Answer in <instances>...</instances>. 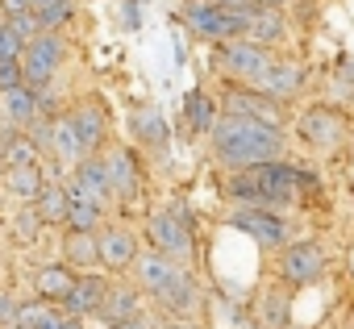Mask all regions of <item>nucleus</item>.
Wrapping results in <instances>:
<instances>
[{
	"instance_id": "423d86ee",
	"label": "nucleus",
	"mask_w": 354,
	"mask_h": 329,
	"mask_svg": "<svg viewBox=\"0 0 354 329\" xmlns=\"http://www.w3.org/2000/svg\"><path fill=\"white\" fill-rule=\"evenodd\" d=\"M146 234H150V246H154L158 254L175 258V263H188V258H192V250H196V246H192V225H188L184 205L158 209V213L150 217Z\"/></svg>"
},
{
	"instance_id": "a878e982",
	"label": "nucleus",
	"mask_w": 354,
	"mask_h": 329,
	"mask_svg": "<svg viewBox=\"0 0 354 329\" xmlns=\"http://www.w3.org/2000/svg\"><path fill=\"white\" fill-rule=\"evenodd\" d=\"M63 162H80L84 158V146H80V133H75V125H71V117H59V121H50V142H46Z\"/></svg>"
},
{
	"instance_id": "4be33fe9",
	"label": "nucleus",
	"mask_w": 354,
	"mask_h": 329,
	"mask_svg": "<svg viewBox=\"0 0 354 329\" xmlns=\"http://www.w3.org/2000/svg\"><path fill=\"white\" fill-rule=\"evenodd\" d=\"M100 217H104V205H96V200H92L88 192H80V188L67 192V213H63V221H67L71 229H96Z\"/></svg>"
},
{
	"instance_id": "f3484780",
	"label": "nucleus",
	"mask_w": 354,
	"mask_h": 329,
	"mask_svg": "<svg viewBox=\"0 0 354 329\" xmlns=\"http://www.w3.org/2000/svg\"><path fill=\"white\" fill-rule=\"evenodd\" d=\"M104 279L100 275H75V283H71V292L59 300L63 304V312L67 317H92L96 308H100V300H104Z\"/></svg>"
},
{
	"instance_id": "4468645a",
	"label": "nucleus",
	"mask_w": 354,
	"mask_h": 329,
	"mask_svg": "<svg viewBox=\"0 0 354 329\" xmlns=\"http://www.w3.org/2000/svg\"><path fill=\"white\" fill-rule=\"evenodd\" d=\"M133 258H138V238L129 229L109 225V229L96 234V263H104L109 271H125Z\"/></svg>"
},
{
	"instance_id": "f704fd0d",
	"label": "nucleus",
	"mask_w": 354,
	"mask_h": 329,
	"mask_svg": "<svg viewBox=\"0 0 354 329\" xmlns=\"http://www.w3.org/2000/svg\"><path fill=\"white\" fill-rule=\"evenodd\" d=\"M46 329H84V325H80V317H67V312H59V317H55Z\"/></svg>"
},
{
	"instance_id": "c756f323",
	"label": "nucleus",
	"mask_w": 354,
	"mask_h": 329,
	"mask_svg": "<svg viewBox=\"0 0 354 329\" xmlns=\"http://www.w3.org/2000/svg\"><path fill=\"white\" fill-rule=\"evenodd\" d=\"M38 200V221H63V213H67V192L59 188V184H42V192L34 196Z\"/></svg>"
},
{
	"instance_id": "f8f14e48",
	"label": "nucleus",
	"mask_w": 354,
	"mask_h": 329,
	"mask_svg": "<svg viewBox=\"0 0 354 329\" xmlns=\"http://www.w3.org/2000/svg\"><path fill=\"white\" fill-rule=\"evenodd\" d=\"M304 79H308V71H304L300 63H292V59H271L267 71L259 75V84H250V88H259V92H267V96H275V100L288 104L292 96H300Z\"/></svg>"
},
{
	"instance_id": "4c0bfd02",
	"label": "nucleus",
	"mask_w": 354,
	"mask_h": 329,
	"mask_svg": "<svg viewBox=\"0 0 354 329\" xmlns=\"http://www.w3.org/2000/svg\"><path fill=\"white\" fill-rule=\"evenodd\" d=\"M288 0H250V9H283Z\"/></svg>"
},
{
	"instance_id": "f257e3e1",
	"label": "nucleus",
	"mask_w": 354,
	"mask_h": 329,
	"mask_svg": "<svg viewBox=\"0 0 354 329\" xmlns=\"http://www.w3.org/2000/svg\"><path fill=\"white\" fill-rule=\"evenodd\" d=\"M209 146H213L221 167L238 171V167H254V162L283 158L288 154V133L279 125H267V121H254V117L217 113V121L209 129Z\"/></svg>"
},
{
	"instance_id": "aec40b11",
	"label": "nucleus",
	"mask_w": 354,
	"mask_h": 329,
	"mask_svg": "<svg viewBox=\"0 0 354 329\" xmlns=\"http://www.w3.org/2000/svg\"><path fill=\"white\" fill-rule=\"evenodd\" d=\"M75 188H80V192H88L96 205H109V200H113V192H109V176H104V162H100V154H84V158L75 162Z\"/></svg>"
},
{
	"instance_id": "6ab92c4d",
	"label": "nucleus",
	"mask_w": 354,
	"mask_h": 329,
	"mask_svg": "<svg viewBox=\"0 0 354 329\" xmlns=\"http://www.w3.org/2000/svg\"><path fill=\"white\" fill-rule=\"evenodd\" d=\"M292 321V296L283 288H267L254 300V325L259 329H283Z\"/></svg>"
},
{
	"instance_id": "39448f33",
	"label": "nucleus",
	"mask_w": 354,
	"mask_h": 329,
	"mask_svg": "<svg viewBox=\"0 0 354 329\" xmlns=\"http://www.w3.org/2000/svg\"><path fill=\"white\" fill-rule=\"evenodd\" d=\"M271 59L275 55L250 38H230V42H217V50H213V63L230 84H259V75L267 71Z\"/></svg>"
},
{
	"instance_id": "79ce46f5",
	"label": "nucleus",
	"mask_w": 354,
	"mask_h": 329,
	"mask_svg": "<svg viewBox=\"0 0 354 329\" xmlns=\"http://www.w3.org/2000/svg\"><path fill=\"white\" fill-rule=\"evenodd\" d=\"M13 329H17V325H13Z\"/></svg>"
},
{
	"instance_id": "c85d7f7f",
	"label": "nucleus",
	"mask_w": 354,
	"mask_h": 329,
	"mask_svg": "<svg viewBox=\"0 0 354 329\" xmlns=\"http://www.w3.org/2000/svg\"><path fill=\"white\" fill-rule=\"evenodd\" d=\"M71 17H75V0H46V5L34 9L38 30H59V26H67Z\"/></svg>"
},
{
	"instance_id": "393cba45",
	"label": "nucleus",
	"mask_w": 354,
	"mask_h": 329,
	"mask_svg": "<svg viewBox=\"0 0 354 329\" xmlns=\"http://www.w3.org/2000/svg\"><path fill=\"white\" fill-rule=\"evenodd\" d=\"M9 188L21 196V200H34L38 192H42V167L34 158H17V162H9Z\"/></svg>"
},
{
	"instance_id": "473e14b6",
	"label": "nucleus",
	"mask_w": 354,
	"mask_h": 329,
	"mask_svg": "<svg viewBox=\"0 0 354 329\" xmlns=\"http://www.w3.org/2000/svg\"><path fill=\"white\" fill-rule=\"evenodd\" d=\"M13 317H17V300L9 292H0V325H13Z\"/></svg>"
},
{
	"instance_id": "7ed1b4c3",
	"label": "nucleus",
	"mask_w": 354,
	"mask_h": 329,
	"mask_svg": "<svg viewBox=\"0 0 354 329\" xmlns=\"http://www.w3.org/2000/svg\"><path fill=\"white\" fill-rule=\"evenodd\" d=\"M133 271H138V288L150 292V300L162 312L180 317V321H188V317L201 312V288L184 271V263H175V258L150 250V254H138L133 258Z\"/></svg>"
},
{
	"instance_id": "6e6552de",
	"label": "nucleus",
	"mask_w": 354,
	"mask_h": 329,
	"mask_svg": "<svg viewBox=\"0 0 354 329\" xmlns=\"http://www.w3.org/2000/svg\"><path fill=\"white\" fill-rule=\"evenodd\" d=\"M230 225H234L238 234H246L250 242L267 246V250H279L283 242H292L288 217H279L275 209H263V205H242V209H234V213H230Z\"/></svg>"
},
{
	"instance_id": "20e7f679",
	"label": "nucleus",
	"mask_w": 354,
	"mask_h": 329,
	"mask_svg": "<svg viewBox=\"0 0 354 329\" xmlns=\"http://www.w3.org/2000/svg\"><path fill=\"white\" fill-rule=\"evenodd\" d=\"M184 21L205 42H230V38L246 34V9H225V5H217V0H188Z\"/></svg>"
},
{
	"instance_id": "cd10ccee",
	"label": "nucleus",
	"mask_w": 354,
	"mask_h": 329,
	"mask_svg": "<svg viewBox=\"0 0 354 329\" xmlns=\"http://www.w3.org/2000/svg\"><path fill=\"white\" fill-rule=\"evenodd\" d=\"M71 283H75V275H71L67 263H55V267H42L38 271V296L42 300H63L71 292Z\"/></svg>"
},
{
	"instance_id": "58836bf2",
	"label": "nucleus",
	"mask_w": 354,
	"mask_h": 329,
	"mask_svg": "<svg viewBox=\"0 0 354 329\" xmlns=\"http://www.w3.org/2000/svg\"><path fill=\"white\" fill-rule=\"evenodd\" d=\"M217 5H225V9H250V0H217Z\"/></svg>"
},
{
	"instance_id": "0eeeda50",
	"label": "nucleus",
	"mask_w": 354,
	"mask_h": 329,
	"mask_svg": "<svg viewBox=\"0 0 354 329\" xmlns=\"http://www.w3.org/2000/svg\"><path fill=\"white\" fill-rule=\"evenodd\" d=\"M296 138L317 150V154H329V150H342L346 146V117L329 104H313L296 117Z\"/></svg>"
},
{
	"instance_id": "a211bd4d",
	"label": "nucleus",
	"mask_w": 354,
	"mask_h": 329,
	"mask_svg": "<svg viewBox=\"0 0 354 329\" xmlns=\"http://www.w3.org/2000/svg\"><path fill=\"white\" fill-rule=\"evenodd\" d=\"M71 125H75V133H80V146H84V154H96V150L104 146L109 121H104V109H100L96 100L80 104V109L71 113Z\"/></svg>"
},
{
	"instance_id": "a19ab883",
	"label": "nucleus",
	"mask_w": 354,
	"mask_h": 329,
	"mask_svg": "<svg viewBox=\"0 0 354 329\" xmlns=\"http://www.w3.org/2000/svg\"><path fill=\"white\" fill-rule=\"evenodd\" d=\"M242 329H259V325H242Z\"/></svg>"
},
{
	"instance_id": "412c9836",
	"label": "nucleus",
	"mask_w": 354,
	"mask_h": 329,
	"mask_svg": "<svg viewBox=\"0 0 354 329\" xmlns=\"http://www.w3.org/2000/svg\"><path fill=\"white\" fill-rule=\"evenodd\" d=\"M0 96H5V100H0V109H5V117L17 125V129H26L42 109H38V92L30 88V84H17V88H5V92H0Z\"/></svg>"
},
{
	"instance_id": "9b49d317",
	"label": "nucleus",
	"mask_w": 354,
	"mask_h": 329,
	"mask_svg": "<svg viewBox=\"0 0 354 329\" xmlns=\"http://www.w3.org/2000/svg\"><path fill=\"white\" fill-rule=\"evenodd\" d=\"M225 113H238V117H254V121H267V125H288V113H283V100L250 88V84H230L225 92Z\"/></svg>"
},
{
	"instance_id": "f03ea898",
	"label": "nucleus",
	"mask_w": 354,
	"mask_h": 329,
	"mask_svg": "<svg viewBox=\"0 0 354 329\" xmlns=\"http://www.w3.org/2000/svg\"><path fill=\"white\" fill-rule=\"evenodd\" d=\"M308 180L304 167H292L288 158H271V162H254V167H238L225 180V192L238 205H263V209H292L300 196V184Z\"/></svg>"
},
{
	"instance_id": "ddd939ff",
	"label": "nucleus",
	"mask_w": 354,
	"mask_h": 329,
	"mask_svg": "<svg viewBox=\"0 0 354 329\" xmlns=\"http://www.w3.org/2000/svg\"><path fill=\"white\" fill-rule=\"evenodd\" d=\"M100 162H104V176H109V192H113V200H133L138 196V162H133V154L125 150V146H117V150H109V154H100Z\"/></svg>"
},
{
	"instance_id": "5701e85b",
	"label": "nucleus",
	"mask_w": 354,
	"mask_h": 329,
	"mask_svg": "<svg viewBox=\"0 0 354 329\" xmlns=\"http://www.w3.org/2000/svg\"><path fill=\"white\" fill-rule=\"evenodd\" d=\"M133 138H138L142 146H154V150L167 146V121H162V113H158L154 104H142V109L133 113Z\"/></svg>"
},
{
	"instance_id": "9d476101",
	"label": "nucleus",
	"mask_w": 354,
	"mask_h": 329,
	"mask_svg": "<svg viewBox=\"0 0 354 329\" xmlns=\"http://www.w3.org/2000/svg\"><path fill=\"white\" fill-rule=\"evenodd\" d=\"M279 275L288 288H308L325 275V250L308 238L300 242H283L279 246Z\"/></svg>"
},
{
	"instance_id": "c9c22d12",
	"label": "nucleus",
	"mask_w": 354,
	"mask_h": 329,
	"mask_svg": "<svg viewBox=\"0 0 354 329\" xmlns=\"http://www.w3.org/2000/svg\"><path fill=\"white\" fill-rule=\"evenodd\" d=\"M113 329H154V325H146V317H133V321H121V325H113Z\"/></svg>"
},
{
	"instance_id": "bb28decb",
	"label": "nucleus",
	"mask_w": 354,
	"mask_h": 329,
	"mask_svg": "<svg viewBox=\"0 0 354 329\" xmlns=\"http://www.w3.org/2000/svg\"><path fill=\"white\" fill-rule=\"evenodd\" d=\"M184 117H188V125L196 129V133H209L213 129V121H217V104H213V96L209 92H188L184 96Z\"/></svg>"
},
{
	"instance_id": "b1692460",
	"label": "nucleus",
	"mask_w": 354,
	"mask_h": 329,
	"mask_svg": "<svg viewBox=\"0 0 354 329\" xmlns=\"http://www.w3.org/2000/svg\"><path fill=\"white\" fill-rule=\"evenodd\" d=\"M63 254H67V267L75 271L96 267V229H71L63 242Z\"/></svg>"
},
{
	"instance_id": "2eb2a0df",
	"label": "nucleus",
	"mask_w": 354,
	"mask_h": 329,
	"mask_svg": "<svg viewBox=\"0 0 354 329\" xmlns=\"http://www.w3.org/2000/svg\"><path fill=\"white\" fill-rule=\"evenodd\" d=\"M242 38H250V42H259V46H279V42H288V21H283V9H246V34Z\"/></svg>"
},
{
	"instance_id": "7c9ffc66",
	"label": "nucleus",
	"mask_w": 354,
	"mask_h": 329,
	"mask_svg": "<svg viewBox=\"0 0 354 329\" xmlns=\"http://www.w3.org/2000/svg\"><path fill=\"white\" fill-rule=\"evenodd\" d=\"M21 50H26V38L0 17V59H21Z\"/></svg>"
},
{
	"instance_id": "e433bc0d",
	"label": "nucleus",
	"mask_w": 354,
	"mask_h": 329,
	"mask_svg": "<svg viewBox=\"0 0 354 329\" xmlns=\"http://www.w3.org/2000/svg\"><path fill=\"white\" fill-rule=\"evenodd\" d=\"M125 26H138V0H125Z\"/></svg>"
},
{
	"instance_id": "dca6fc26",
	"label": "nucleus",
	"mask_w": 354,
	"mask_h": 329,
	"mask_svg": "<svg viewBox=\"0 0 354 329\" xmlns=\"http://www.w3.org/2000/svg\"><path fill=\"white\" fill-rule=\"evenodd\" d=\"M96 317H100L109 329H113V325H121V321H133V317H142V296H138V288H129V283L104 288V300H100Z\"/></svg>"
},
{
	"instance_id": "2f4dec72",
	"label": "nucleus",
	"mask_w": 354,
	"mask_h": 329,
	"mask_svg": "<svg viewBox=\"0 0 354 329\" xmlns=\"http://www.w3.org/2000/svg\"><path fill=\"white\" fill-rule=\"evenodd\" d=\"M17 84H26L21 79V59H0V92L17 88Z\"/></svg>"
},
{
	"instance_id": "ea45409f",
	"label": "nucleus",
	"mask_w": 354,
	"mask_h": 329,
	"mask_svg": "<svg viewBox=\"0 0 354 329\" xmlns=\"http://www.w3.org/2000/svg\"><path fill=\"white\" fill-rule=\"evenodd\" d=\"M167 329H196V325H184V321H180V325H167Z\"/></svg>"
},
{
	"instance_id": "1a4fd4ad",
	"label": "nucleus",
	"mask_w": 354,
	"mask_h": 329,
	"mask_svg": "<svg viewBox=\"0 0 354 329\" xmlns=\"http://www.w3.org/2000/svg\"><path fill=\"white\" fill-rule=\"evenodd\" d=\"M59 63H63V38H59V30H38L26 42V50H21V79L30 88H46L50 75L59 71Z\"/></svg>"
},
{
	"instance_id": "72a5a7b5",
	"label": "nucleus",
	"mask_w": 354,
	"mask_h": 329,
	"mask_svg": "<svg viewBox=\"0 0 354 329\" xmlns=\"http://www.w3.org/2000/svg\"><path fill=\"white\" fill-rule=\"evenodd\" d=\"M34 5L30 0H0V17H17V13H30Z\"/></svg>"
}]
</instances>
